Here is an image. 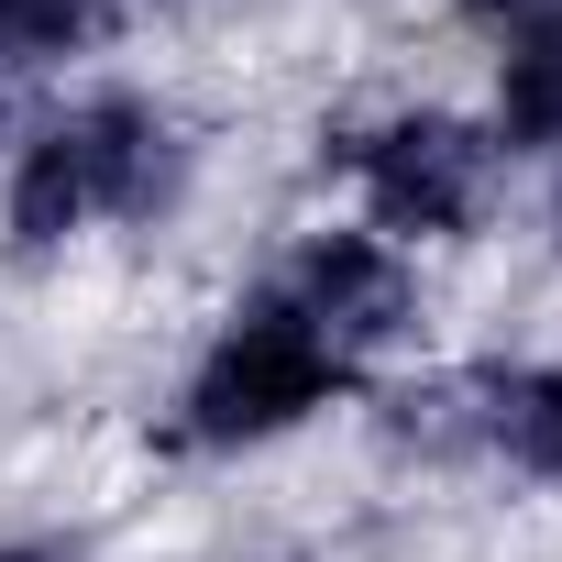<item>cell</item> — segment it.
Returning a JSON list of instances; mask_svg holds the SVG:
<instances>
[{
    "label": "cell",
    "mask_w": 562,
    "mask_h": 562,
    "mask_svg": "<svg viewBox=\"0 0 562 562\" xmlns=\"http://www.w3.org/2000/svg\"><path fill=\"white\" fill-rule=\"evenodd\" d=\"M353 386V364L288 310V299H254L188 375V441L232 452V441H276V430H299L310 408H331Z\"/></svg>",
    "instance_id": "1"
},
{
    "label": "cell",
    "mask_w": 562,
    "mask_h": 562,
    "mask_svg": "<svg viewBox=\"0 0 562 562\" xmlns=\"http://www.w3.org/2000/svg\"><path fill=\"white\" fill-rule=\"evenodd\" d=\"M485 133L474 122H452V111H397V122H375V133H353V188H364V210H375V232L386 243H452V232H474V210H485Z\"/></svg>",
    "instance_id": "2"
},
{
    "label": "cell",
    "mask_w": 562,
    "mask_h": 562,
    "mask_svg": "<svg viewBox=\"0 0 562 562\" xmlns=\"http://www.w3.org/2000/svg\"><path fill=\"white\" fill-rule=\"evenodd\" d=\"M288 310L353 364V353H375V342H397L408 331V265H397V243L386 232H321L310 254H299V276H288Z\"/></svg>",
    "instance_id": "3"
},
{
    "label": "cell",
    "mask_w": 562,
    "mask_h": 562,
    "mask_svg": "<svg viewBox=\"0 0 562 562\" xmlns=\"http://www.w3.org/2000/svg\"><path fill=\"white\" fill-rule=\"evenodd\" d=\"M67 122H78V144H89L100 221H144V210H166V199L188 188V144H177V122H166L155 100H89V111H67Z\"/></svg>",
    "instance_id": "4"
},
{
    "label": "cell",
    "mask_w": 562,
    "mask_h": 562,
    "mask_svg": "<svg viewBox=\"0 0 562 562\" xmlns=\"http://www.w3.org/2000/svg\"><path fill=\"white\" fill-rule=\"evenodd\" d=\"M0 221H12V243H23V254H45V243H67V232H89V221H100V188H89V144H78V122H45V133L23 144Z\"/></svg>",
    "instance_id": "5"
},
{
    "label": "cell",
    "mask_w": 562,
    "mask_h": 562,
    "mask_svg": "<svg viewBox=\"0 0 562 562\" xmlns=\"http://www.w3.org/2000/svg\"><path fill=\"white\" fill-rule=\"evenodd\" d=\"M496 133L518 155L562 144V12H529L507 34V56H496Z\"/></svg>",
    "instance_id": "6"
},
{
    "label": "cell",
    "mask_w": 562,
    "mask_h": 562,
    "mask_svg": "<svg viewBox=\"0 0 562 562\" xmlns=\"http://www.w3.org/2000/svg\"><path fill=\"white\" fill-rule=\"evenodd\" d=\"M485 441L529 474H562V364H529V375H485Z\"/></svg>",
    "instance_id": "7"
},
{
    "label": "cell",
    "mask_w": 562,
    "mask_h": 562,
    "mask_svg": "<svg viewBox=\"0 0 562 562\" xmlns=\"http://www.w3.org/2000/svg\"><path fill=\"white\" fill-rule=\"evenodd\" d=\"M100 34V0H0V67H45Z\"/></svg>",
    "instance_id": "8"
},
{
    "label": "cell",
    "mask_w": 562,
    "mask_h": 562,
    "mask_svg": "<svg viewBox=\"0 0 562 562\" xmlns=\"http://www.w3.org/2000/svg\"><path fill=\"white\" fill-rule=\"evenodd\" d=\"M0 562H78V551H34V540H23V551H0Z\"/></svg>",
    "instance_id": "9"
},
{
    "label": "cell",
    "mask_w": 562,
    "mask_h": 562,
    "mask_svg": "<svg viewBox=\"0 0 562 562\" xmlns=\"http://www.w3.org/2000/svg\"><path fill=\"white\" fill-rule=\"evenodd\" d=\"M463 12H485V23H496V12H529V0H463Z\"/></svg>",
    "instance_id": "10"
},
{
    "label": "cell",
    "mask_w": 562,
    "mask_h": 562,
    "mask_svg": "<svg viewBox=\"0 0 562 562\" xmlns=\"http://www.w3.org/2000/svg\"><path fill=\"white\" fill-rule=\"evenodd\" d=\"M551 232H562V210H551Z\"/></svg>",
    "instance_id": "11"
}]
</instances>
